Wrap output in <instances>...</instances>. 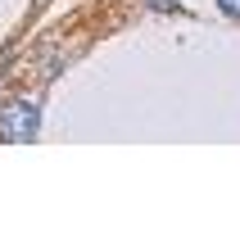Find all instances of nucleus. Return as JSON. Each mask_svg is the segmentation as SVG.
<instances>
[{
	"mask_svg": "<svg viewBox=\"0 0 240 249\" xmlns=\"http://www.w3.org/2000/svg\"><path fill=\"white\" fill-rule=\"evenodd\" d=\"M222 14H231V18H240V0H218Z\"/></svg>",
	"mask_w": 240,
	"mask_h": 249,
	"instance_id": "nucleus-2",
	"label": "nucleus"
},
{
	"mask_svg": "<svg viewBox=\"0 0 240 249\" xmlns=\"http://www.w3.org/2000/svg\"><path fill=\"white\" fill-rule=\"evenodd\" d=\"M149 9H172V5H182V0H145Z\"/></svg>",
	"mask_w": 240,
	"mask_h": 249,
	"instance_id": "nucleus-3",
	"label": "nucleus"
},
{
	"mask_svg": "<svg viewBox=\"0 0 240 249\" xmlns=\"http://www.w3.org/2000/svg\"><path fill=\"white\" fill-rule=\"evenodd\" d=\"M5 123H9V136H14V141H32V136H37V123H41V113H37V105H27V100H23V105L14 109Z\"/></svg>",
	"mask_w": 240,
	"mask_h": 249,
	"instance_id": "nucleus-1",
	"label": "nucleus"
}]
</instances>
